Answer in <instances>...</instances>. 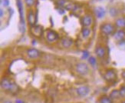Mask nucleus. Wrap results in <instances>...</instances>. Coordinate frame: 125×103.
Masks as SVG:
<instances>
[{"mask_svg": "<svg viewBox=\"0 0 125 103\" xmlns=\"http://www.w3.org/2000/svg\"><path fill=\"white\" fill-rule=\"evenodd\" d=\"M16 5H17L19 15H20V23H19L20 31L24 32H25V21H24V15H23V5H22L21 0H16Z\"/></svg>", "mask_w": 125, "mask_h": 103, "instance_id": "nucleus-1", "label": "nucleus"}, {"mask_svg": "<svg viewBox=\"0 0 125 103\" xmlns=\"http://www.w3.org/2000/svg\"><path fill=\"white\" fill-rule=\"evenodd\" d=\"M76 71L77 72L81 75H86L89 72V68L88 66V65L84 63V62H79L75 66Z\"/></svg>", "mask_w": 125, "mask_h": 103, "instance_id": "nucleus-2", "label": "nucleus"}, {"mask_svg": "<svg viewBox=\"0 0 125 103\" xmlns=\"http://www.w3.org/2000/svg\"><path fill=\"white\" fill-rule=\"evenodd\" d=\"M101 31L103 34L106 35H110L115 32V26L111 23H104L101 26Z\"/></svg>", "mask_w": 125, "mask_h": 103, "instance_id": "nucleus-3", "label": "nucleus"}, {"mask_svg": "<svg viewBox=\"0 0 125 103\" xmlns=\"http://www.w3.org/2000/svg\"><path fill=\"white\" fill-rule=\"evenodd\" d=\"M104 77V79L107 81V82H113V81H115L116 79V72L115 70L109 69L105 72Z\"/></svg>", "mask_w": 125, "mask_h": 103, "instance_id": "nucleus-4", "label": "nucleus"}, {"mask_svg": "<svg viewBox=\"0 0 125 103\" xmlns=\"http://www.w3.org/2000/svg\"><path fill=\"white\" fill-rule=\"evenodd\" d=\"M45 37H46V39L50 42H55L58 39V35L56 32L53 31V30H48L47 31L46 34H45Z\"/></svg>", "mask_w": 125, "mask_h": 103, "instance_id": "nucleus-5", "label": "nucleus"}, {"mask_svg": "<svg viewBox=\"0 0 125 103\" xmlns=\"http://www.w3.org/2000/svg\"><path fill=\"white\" fill-rule=\"evenodd\" d=\"M1 86L4 90L10 91V90H12V89L14 87V85L11 82L9 79L4 78L1 81Z\"/></svg>", "mask_w": 125, "mask_h": 103, "instance_id": "nucleus-6", "label": "nucleus"}, {"mask_svg": "<svg viewBox=\"0 0 125 103\" xmlns=\"http://www.w3.org/2000/svg\"><path fill=\"white\" fill-rule=\"evenodd\" d=\"M89 91H90V89L88 86L84 85V86H81V87L78 88L77 89H76V92H77V94L79 96L84 97L89 93Z\"/></svg>", "mask_w": 125, "mask_h": 103, "instance_id": "nucleus-7", "label": "nucleus"}, {"mask_svg": "<svg viewBox=\"0 0 125 103\" xmlns=\"http://www.w3.org/2000/svg\"><path fill=\"white\" fill-rule=\"evenodd\" d=\"M40 52L36 48H29L27 50V56L30 58H37L40 56Z\"/></svg>", "mask_w": 125, "mask_h": 103, "instance_id": "nucleus-8", "label": "nucleus"}, {"mask_svg": "<svg viewBox=\"0 0 125 103\" xmlns=\"http://www.w3.org/2000/svg\"><path fill=\"white\" fill-rule=\"evenodd\" d=\"M61 43H62V46L64 48H70L73 45V40L69 37H64L62 39Z\"/></svg>", "mask_w": 125, "mask_h": 103, "instance_id": "nucleus-9", "label": "nucleus"}, {"mask_svg": "<svg viewBox=\"0 0 125 103\" xmlns=\"http://www.w3.org/2000/svg\"><path fill=\"white\" fill-rule=\"evenodd\" d=\"M94 10V13H95L96 16L98 19H101V18H103L105 15L106 11H105V9L103 7L97 6V7H95Z\"/></svg>", "mask_w": 125, "mask_h": 103, "instance_id": "nucleus-10", "label": "nucleus"}, {"mask_svg": "<svg viewBox=\"0 0 125 103\" xmlns=\"http://www.w3.org/2000/svg\"><path fill=\"white\" fill-rule=\"evenodd\" d=\"M27 17H28V21H29V25L32 27L35 25V23L37 22L36 19H35V16L34 15V12L32 10H29V12H28V15H27Z\"/></svg>", "mask_w": 125, "mask_h": 103, "instance_id": "nucleus-11", "label": "nucleus"}, {"mask_svg": "<svg viewBox=\"0 0 125 103\" xmlns=\"http://www.w3.org/2000/svg\"><path fill=\"white\" fill-rule=\"evenodd\" d=\"M92 22H93V20H92V17L90 15H85L81 19V23L86 27L91 25L92 24Z\"/></svg>", "mask_w": 125, "mask_h": 103, "instance_id": "nucleus-12", "label": "nucleus"}, {"mask_svg": "<svg viewBox=\"0 0 125 103\" xmlns=\"http://www.w3.org/2000/svg\"><path fill=\"white\" fill-rule=\"evenodd\" d=\"M125 38V32L122 29L117 31L115 34H114V39L117 40V42H121L124 40Z\"/></svg>", "mask_w": 125, "mask_h": 103, "instance_id": "nucleus-13", "label": "nucleus"}, {"mask_svg": "<svg viewBox=\"0 0 125 103\" xmlns=\"http://www.w3.org/2000/svg\"><path fill=\"white\" fill-rule=\"evenodd\" d=\"M95 53L98 58H104L106 54V50L103 46H98L96 48Z\"/></svg>", "mask_w": 125, "mask_h": 103, "instance_id": "nucleus-14", "label": "nucleus"}, {"mask_svg": "<svg viewBox=\"0 0 125 103\" xmlns=\"http://www.w3.org/2000/svg\"><path fill=\"white\" fill-rule=\"evenodd\" d=\"M31 32L34 35L40 36L42 34V28L40 25H34L31 27Z\"/></svg>", "mask_w": 125, "mask_h": 103, "instance_id": "nucleus-15", "label": "nucleus"}, {"mask_svg": "<svg viewBox=\"0 0 125 103\" xmlns=\"http://www.w3.org/2000/svg\"><path fill=\"white\" fill-rule=\"evenodd\" d=\"M115 25L118 28H124L125 27V18H119L115 21Z\"/></svg>", "mask_w": 125, "mask_h": 103, "instance_id": "nucleus-16", "label": "nucleus"}, {"mask_svg": "<svg viewBox=\"0 0 125 103\" xmlns=\"http://www.w3.org/2000/svg\"><path fill=\"white\" fill-rule=\"evenodd\" d=\"M109 97L112 100L113 99H118L121 97L120 92H119V90H117V89L113 90V91H111V92L110 93Z\"/></svg>", "mask_w": 125, "mask_h": 103, "instance_id": "nucleus-17", "label": "nucleus"}, {"mask_svg": "<svg viewBox=\"0 0 125 103\" xmlns=\"http://www.w3.org/2000/svg\"><path fill=\"white\" fill-rule=\"evenodd\" d=\"M100 103H113L112 99L109 96H103L99 99Z\"/></svg>", "mask_w": 125, "mask_h": 103, "instance_id": "nucleus-18", "label": "nucleus"}, {"mask_svg": "<svg viewBox=\"0 0 125 103\" xmlns=\"http://www.w3.org/2000/svg\"><path fill=\"white\" fill-rule=\"evenodd\" d=\"M64 8L65 9H67V10H74L76 9V5L74 4H73V3H72V2H68Z\"/></svg>", "mask_w": 125, "mask_h": 103, "instance_id": "nucleus-19", "label": "nucleus"}, {"mask_svg": "<svg viewBox=\"0 0 125 103\" xmlns=\"http://www.w3.org/2000/svg\"><path fill=\"white\" fill-rule=\"evenodd\" d=\"M90 33H91V30L88 28H84L82 30H81V35H82V36L84 38L88 37Z\"/></svg>", "mask_w": 125, "mask_h": 103, "instance_id": "nucleus-20", "label": "nucleus"}, {"mask_svg": "<svg viewBox=\"0 0 125 103\" xmlns=\"http://www.w3.org/2000/svg\"><path fill=\"white\" fill-rule=\"evenodd\" d=\"M109 13L111 16H113V17H115V16H117L118 14V11L116 8L112 7L109 9Z\"/></svg>", "mask_w": 125, "mask_h": 103, "instance_id": "nucleus-21", "label": "nucleus"}, {"mask_svg": "<svg viewBox=\"0 0 125 103\" xmlns=\"http://www.w3.org/2000/svg\"><path fill=\"white\" fill-rule=\"evenodd\" d=\"M57 5H59L60 7H64L65 5L67 4L68 1H66V0H57Z\"/></svg>", "mask_w": 125, "mask_h": 103, "instance_id": "nucleus-22", "label": "nucleus"}, {"mask_svg": "<svg viewBox=\"0 0 125 103\" xmlns=\"http://www.w3.org/2000/svg\"><path fill=\"white\" fill-rule=\"evenodd\" d=\"M88 62H89V63L91 65V66H95V64H96V58H95L94 57H93V56H91V57L89 58Z\"/></svg>", "mask_w": 125, "mask_h": 103, "instance_id": "nucleus-23", "label": "nucleus"}, {"mask_svg": "<svg viewBox=\"0 0 125 103\" xmlns=\"http://www.w3.org/2000/svg\"><path fill=\"white\" fill-rule=\"evenodd\" d=\"M120 92V95L121 97H123V98H125V86H122V87L119 90Z\"/></svg>", "mask_w": 125, "mask_h": 103, "instance_id": "nucleus-24", "label": "nucleus"}, {"mask_svg": "<svg viewBox=\"0 0 125 103\" xmlns=\"http://www.w3.org/2000/svg\"><path fill=\"white\" fill-rule=\"evenodd\" d=\"M118 46L119 48H122V49H125V40H122L121 42H118Z\"/></svg>", "mask_w": 125, "mask_h": 103, "instance_id": "nucleus-25", "label": "nucleus"}, {"mask_svg": "<svg viewBox=\"0 0 125 103\" xmlns=\"http://www.w3.org/2000/svg\"><path fill=\"white\" fill-rule=\"evenodd\" d=\"M25 4L28 5V6H31L33 5L35 3V0H25Z\"/></svg>", "mask_w": 125, "mask_h": 103, "instance_id": "nucleus-26", "label": "nucleus"}, {"mask_svg": "<svg viewBox=\"0 0 125 103\" xmlns=\"http://www.w3.org/2000/svg\"><path fill=\"white\" fill-rule=\"evenodd\" d=\"M89 56V52L88 51H84L83 52V54H82V56H81V58H84L86 59L87 58H88Z\"/></svg>", "mask_w": 125, "mask_h": 103, "instance_id": "nucleus-27", "label": "nucleus"}, {"mask_svg": "<svg viewBox=\"0 0 125 103\" xmlns=\"http://www.w3.org/2000/svg\"><path fill=\"white\" fill-rule=\"evenodd\" d=\"M9 5V0H3V5L4 6H8Z\"/></svg>", "mask_w": 125, "mask_h": 103, "instance_id": "nucleus-28", "label": "nucleus"}, {"mask_svg": "<svg viewBox=\"0 0 125 103\" xmlns=\"http://www.w3.org/2000/svg\"><path fill=\"white\" fill-rule=\"evenodd\" d=\"M58 12H59V13H60V14H64V11L63 9H58Z\"/></svg>", "mask_w": 125, "mask_h": 103, "instance_id": "nucleus-29", "label": "nucleus"}, {"mask_svg": "<svg viewBox=\"0 0 125 103\" xmlns=\"http://www.w3.org/2000/svg\"><path fill=\"white\" fill-rule=\"evenodd\" d=\"M15 103H24V102H23V101H21L20 99H16L15 100Z\"/></svg>", "mask_w": 125, "mask_h": 103, "instance_id": "nucleus-30", "label": "nucleus"}, {"mask_svg": "<svg viewBox=\"0 0 125 103\" xmlns=\"http://www.w3.org/2000/svg\"><path fill=\"white\" fill-rule=\"evenodd\" d=\"M0 12H1V14H0V16L2 17V15H3V10H2V9H0Z\"/></svg>", "mask_w": 125, "mask_h": 103, "instance_id": "nucleus-31", "label": "nucleus"}, {"mask_svg": "<svg viewBox=\"0 0 125 103\" xmlns=\"http://www.w3.org/2000/svg\"><path fill=\"white\" fill-rule=\"evenodd\" d=\"M2 103H12L11 101H9V100H5V101H4Z\"/></svg>", "mask_w": 125, "mask_h": 103, "instance_id": "nucleus-32", "label": "nucleus"}, {"mask_svg": "<svg viewBox=\"0 0 125 103\" xmlns=\"http://www.w3.org/2000/svg\"><path fill=\"white\" fill-rule=\"evenodd\" d=\"M122 77L125 79V71L122 72Z\"/></svg>", "mask_w": 125, "mask_h": 103, "instance_id": "nucleus-33", "label": "nucleus"}, {"mask_svg": "<svg viewBox=\"0 0 125 103\" xmlns=\"http://www.w3.org/2000/svg\"><path fill=\"white\" fill-rule=\"evenodd\" d=\"M97 1H99V2H101V1H103V0H97Z\"/></svg>", "mask_w": 125, "mask_h": 103, "instance_id": "nucleus-34", "label": "nucleus"}, {"mask_svg": "<svg viewBox=\"0 0 125 103\" xmlns=\"http://www.w3.org/2000/svg\"><path fill=\"white\" fill-rule=\"evenodd\" d=\"M121 103H125V100H124V101H123V102H122Z\"/></svg>", "mask_w": 125, "mask_h": 103, "instance_id": "nucleus-35", "label": "nucleus"}]
</instances>
